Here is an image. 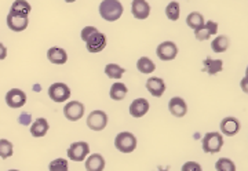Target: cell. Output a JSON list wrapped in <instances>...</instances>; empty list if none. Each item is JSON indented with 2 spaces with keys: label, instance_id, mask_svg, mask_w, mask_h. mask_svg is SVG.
<instances>
[{
  "label": "cell",
  "instance_id": "1",
  "mask_svg": "<svg viewBox=\"0 0 248 171\" xmlns=\"http://www.w3.org/2000/svg\"><path fill=\"white\" fill-rule=\"evenodd\" d=\"M99 14L105 21H117L123 16V4L119 0H102L99 4Z\"/></svg>",
  "mask_w": 248,
  "mask_h": 171
},
{
  "label": "cell",
  "instance_id": "2",
  "mask_svg": "<svg viewBox=\"0 0 248 171\" xmlns=\"http://www.w3.org/2000/svg\"><path fill=\"white\" fill-rule=\"evenodd\" d=\"M115 146L119 152L131 153L137 148V138L133 133H128V131L119 133L115 138Z\"/></svg>",
  "mask_w": 248,
  "mask_h": 171
},
{
  "label": "cell",
  "instance_id": "3",
  "mask_svg": "<svg viewBox=\"0 0 248 171\" xmlns=\"http://www.w3.org/2000/svg\"><path fill=\"white\" fill-rule=\"evenodd\" d=\"M203 151L207 153H218L223 146V135L218 131L207 133L203 138Z\"/></svg>",
  "mask_w": 248,
  "mask_h": 171
},
{
  "label": "cell",
  "instance_id": "4",
  "mask_svg": "<svg viewBox=\"0 0 248 171\" xmlns=\"http://www.w3.org/2000/svg\"><path fill=\"white\" fill-rule=\"evenodd\" d=\"M90 153V145L84 141L73 142L68 149V157L72 162H83Z\"/></svg>",
  "mask_w": 248,
  "mask_h": 171
},
{
  "label": "cell",
  "instance_id": "5",
  "mask_svg": "<svg viewBox=\"0 0 248 171\" xmlns=\"http://www.w3.org/2000/svg\"><path fill=\"white\" fill-rule=\"evenodd\" d=\"M48 97L53 99L54 102H65L71 97V89L65 83H54L48 89Z\"/></svg>",
  "mask_w": 248,
  "mask_h": 171
},
{
  "label": "cell",
  "instance_id": "6",
  "mask_svg": "<svg viewBox=\"0 0 248 171\" xmlns=\"http://www.w3.org/2000/svg\"><path fill=\"white\" fill-rule=\"evenodd\" d=\"M108 124V115L104 110H93L87 117V126L93 131H101Z\"/></svg>",
  "mask_w": 248,
  "mask_h": 171
},
{
  "label": "cell",
  "instance_id": "7",
  "mask_svg": "<svg viewBox=\"0 0 248 171\" xmlns=\"http://www.w3.org/2000/svg\"><path fill=\"white\" fill-rule=\"evenodd\" d=\"M86 47L90 53L95 54V53H101L105 47H107V36L104 33H101L97 31L95 33H93L91 36L86 40Z\"/></svg>",
  "mask_w": 248,
  "mask_h": 171
},
{
  "label": "cell",
  "instance_id": "8",
  "mask_svg": "<svg viewBox=\"0 0 248 171\" xmlns=\"http://www.w3.org/2000/svg\"><path fill=\"white\" fill-rule=\"evenodd\" d=\"M156 54L161 61H172L178 54V47L174 42H163L157 46Z\"/></svg>",
  "mask_w": 248,
  "mask_h": 171
},
{
  "label": "cell",
  "instance_id": "9",
  "mask_svg": "<svg viewBox=\"0 0 248 171\" xmlns=\"http://www.w3.org/2000/svg\"><path fill=\"white\" fill-rule=\"evenodd\" d=\"M6 104L10 108H22L27 104V94L19 89H11L6 94Z\"/></svg>",
  "mask_w": 248,
  "mask_h": 171
},
{
  "label": "cell",
  "instance_id": "10",
  "mask_svg": "<svg viewBox=\"0 0 248 171\" xmlns=\"http://www.w3.org/2000/svg\"><path fill=\"white\" fill-rule=\"evenodd\" d=\"M63 115L71 122H78L84 115V105L79 101L68 102L63 108Z\"/></svg>",
  "mask_w": 248,
  "mask_h": 171
},
{
  "label": "cell",
  "instance_id": "11",
  "mask_svg": "<svg viewBox=\"0 0 248 171\" xmlns=\"http://www.w3.org/2000/svg\"><path fill=\"white\" fill-rule=\"evenodd\" d=\"M7 27L14 31V32H22L28 28V24H29V18L28 16H21V14H16V13H9L7 16Z\"/></svg>",
  "mask_w": 248,
  "mask_h": 171
},
{
  "label": "cell",
  "instance_id": "12",
  "mask_svg": "<svg viewBox=\"0 0 248 171\" xmlns=\"http://www.w3.org/2000/svg\"><path fill=\"white\" fill-rule=\"evenodd\" d=\"M217 32H218V24L214 21H207V22H204V25L196 29L195 36L197 40L204 42V40H208L214 35H217Z\"/></svg>",
  "mask_w": 248,
  "mask_h": 171
},
{
  "label": "cell",
  "instance_id": "13",
  "mask_svg": "<svg viewBox=\"0 0 248 171\" xmlns=\"http://www.w3.org/2000/svg\"><path fill=\"white\" fill-rule=\"evenodd\" d=\"M131 13L137 19H146L151 14V6L146 0H133Z\"/></svg>",
  "mask_w": 248,
  "mask_h": 171
},
{
  "label": "cell",
  "instance_id": "14",
  "mask_svg": "<svg viewBox=\"0 0 248 171\" xmlns=\"http://www.w3.org/2000/svg\"><path fill=\"white\" fill-rule=\"evenodd\" d=\"M149 108H151V105H149L148 99H145V98L134 99L133 102H131V105H130V115H131L133 117L140 119V117L145 116V115L149 112Z\"/></svg>",
  "mask_w": 248,
  "mask_h": 171
},
{
  "label": "cell",
  "instance_id": "15",
  "mask_svg": "<svg viewBox=\"0 0 248 171\" xmlns=\"http://www.w3.org/2000/svg\"><path fill=\"white\" fill-rule=\"evenodd\" d=\"M169 110L175 117H184L187 113V105L181 97H172L169 102Z\"/></svg>",
  "mask_w": 248,
  "mask_h": 171
},
{
  "label": "cell",
  "instance_id": "16",
  "mask_svg": "<svg viewBox=\"0 0 248 171\" xmlns=\"http://www.w3.org/2000/svg\"><path fill=\"white\" fill-rule=\"evenodd\" d=\"M222 134L226 137H233L240 131V122L236 117H225L221 122Z\"/></svg>",
  "mask_w": 248,
  "mask_h": 171
},
{
  "label": "cell",
  "instance_id": "17",
  "mask_svg": "<svg viewBox=\"0 0 248 171\" xmlns=\"http://www.w3.org/2000/svg\"><path fill=\"white\" fill-rule=\"evenodd\" d=\"M146 89H148V91L151 93L153 97L159 98L166 91V83H164L163 79L153 76V78H149L148 81H146Z\"/></svg>",
  "mask_w": 248,
  "mask_h": 171
},
{
  "label": "cell",
  "instance_id": "18",
  "mask_svg": "<svg viewBox=\"0 0 248 171\" xmlns=\"http://www.w3.org/2000/svg\"><path fill=\"white\" fill-rule=\"evenodd\" d=\"M47 58L50 62L55 63V65H63L68 61V54L61 47H51L47 51Z\"/></svg>",
  "mask_w": 248,
  "mask_h": 171
},
{
  "label": "cell",
  "instance_id": "19",
  "mask_svg": "<svg viewBox=\"0 0 248 171\" xmlns=\"http://www.w3.org/2000/svg\"><path fill=\"white\" fill-rule=\"evenodd\" d=\"M105 169V159L102 155L94 153L86 160V170L87 171H104Z\"/></svg>",
  "mask_w": 248,
  "mask_h": 171
},
{
  "label": "cell",
  "instance_id": "20",
  "mask_svg": "<svg viewBox=\"0 0 248 171\" xmlns=\"http://www.w3.org/2000/svg\"><path fill=\"white\" fill-rule=\"evenodd\" d=\"M48 122L46 120L45 117H39V119H36L35 123L31 126V134L36 137V138H42V137H45L47 134V131H48Z\"/></svg>",
  "mask_w": 248,
  "mask_h": 171
},
{
  "label": "cell",
  "instance_id": "21",
  "mask_svg": "<svg viewBox=\"0 0 248 171\" xmlns=\"http://www.w3.org/2000/svg\"><path fill=\"white\" fill-rule=\"evenodd\" d=\"M203 63V71H205V72L208 73V75H211V76L222 72V69H223V61L222 60H213L211 57H207L204 60Z\"/></svg>",
  "mask_w": 248,
  "mask_h": 171
},
{
  "label": "cell",
  "instance_id": "22",
  "mask_svg": "<svg viewBox=\"0 0 248 171\" xmlns=\"http://www.w3.org/2000/svg\"><path fill=\"white\" fill-rule=\"evenodd\" d=\"M127 93H128V89H127V86L124 83H115L110 87V91H109L110 98L115 99V101H122V99L125 98Z\"/></svg>",
  "mask_w": 248,
  "mask_h": 171
},
{
  "label": "cell",
  "instance_id": "23",
  "mask_svg": "<svg viewBox=\"0 0 248 171\" xmlns=\"http://www.w3.org/2000/svg\"><path fill=\"white\" fill-rule=\"evenodd\" d=\"M231 46V40L228 36H217L211 42V48L214 53H223L229 48Z\"/></svg>",
  "mask_w": 248,
  "mask_h": 171
},
{
  "label": "cell",
  "instance_id": "24",
  "mask_svg": "<svg viewBox=\"0 0 248 171\" xmlns=\"http://www.w3.org/2000/svg\"><path fill=\"white\" fill-rule=\"evenodd\" d=\"M31 10H32V6L28 3L27 0H16L11 4L10 13H16V14H21V16H29Z\"/></svg>",
  "mask_w": 248,
  "mask_h": 171
},
{
  "label": "cell",
  "instance_id": "25",
  "mask_svg": "<svg viewBox=\"0 0 248 171\" xmlns=\"http://www.w3.org/2000/svg\"><path fill=\"white\" fill-rule=\"evenodd\" d=\"M137 68H138V71L141 73L149 75V73L155 72L156 65H155V62L152 61L151 58H148V57H141V58L137 61Z\"/></svg>",
  "mask_w": 248,
  "mask_h": 171
},
{
  "label": "cell",
  "instance_id": "26",
  "mask_svg": "<svg viewBox=\"0 0 248 171\" xmlns=\"http://www.w3.org/2000/svg\"><path fill=\"white\" fill-rule=\"evenodd\" d=\"M105 73L108 75V78H110V79H122L123 75L125 73V69L123 66L117 65V63H108L105 66Z\"/></svg>",
  "mask_w": 248,
  "mask_h": 171
},
{
  "label": "cell",
  "instance_id": "27",
  "mask_svg": "<svg viewBox=\"0 0 248 171\" xmlns=\"http://www.w3.org/2000/svg\"><path fill=\"white\" fill-rule=\"evenodd\" d=\"M186 24H187V27L192 28L193 31H196L197 28H200L202 25H204L203 14L199 13V11L190 13V14L187 16V18H186Z\"/></svg>",
  "mask_w": 248,
  "mask_h": 171
},
{
  "label": "cell",
  "instance_id": "28",
  "mask_svg": "<svg viewBox=\"0 0 248 171\" xmlns=\"http://www.w3.org/2000/svg\"><path fill=\"white\" fill-rule=\"evenodd\" d=\"M166 16L167 18L171 19V21H177L179 19V16H181V7H179V3L178 1H171L167 4L166 7Z\"/></svg>",
  "mask_w": 248,
  "mask_h": 171
},
{
  "label": "cell",
  "instance_id": "29",
  "mask_svg": "<svg viewBox=\"0 0 248 171\" xmlns=\"http://www.w3.org/2000/svg\"><path fill=\"white\" fill-rule=\"evenodd\" d=\"M215 169L217 171H236V164L228 157H221L215 163Z\"/></svg>",
  "mask_w": 248,
  "mask_h": 171
},
{
  "label": "cell",
  "instance_id": "30",
  "mask_svg": "<svg viewBox=\"0 0 248 171\" xmlns=\"http://www.w3.org/2000/svg\"><path fill=\"white\" fill-rule=\"evenodd\" d=\"M14 146L9 140H0V157L1 159H9L13 156Z\"/></svg>",
  "mask_w": 248,
  "mask_h": 171
},
{
  "label": "cell",
  "instance_id": "31",
  "mask_svg": "<svg viewBox=\"0 0 248 171\" xmlns=\"http://www.w3.org/2000/svg\"><path fill=\"white\" fill-rule=\"evenodd\" d=\"M48 171H69V164L68 160L65 159H55L53 162L50 163L48 166Z\"/></svg>",
  "mask_w": 248,
  "mask_h": 171
},
{
  "label": "cell",
  "instance_id": "32",
  "mask_svg": "<svg viewBox=\"0 0 248 171\" xmlns=\"http://www.w3.org/2000/svg\"><path fill=\"white\" fill-rule=\"evenodd\" d=\"M98 29L95 27H84L81 29V33H80V36L83 39V42H86L87 39H89L93 33H95Z\"/></svg>",
  "mask_w": 248,
  "mask_h": 171
},
{
  "label": "cell",
  "instance_id": "33",
  "mask_svg": "<svg viewBox=\"0 0 248 171\" xmlns=\"http://www.w3.org/2000/svg\"><path fill=\"white\" fill-rule=\"evenodd\" d=\"M182 171H203L202 166L196 162H186L182 166Z\"/></svg>",
  "mask_w": 248,
  "mask_h": 171
},
{
  "label": "cell",
  "instance_id": "34",
  "mask_svg": "<svg viewBox=\"0 0 248 171\" xmlns=\"http://www.w3.org/2000/svg\"><path fill=\"white\" fill-rule=\"evenodd\" d=\"M6 57H7V48H6V46L3 45V43H0V61L4 60Z\"/></svg>",
  "mask_w": 248,
  "mask_h": 171
},
{
  "label": "cell",
  "instance_id": "35",
  "mask_svg": "<svg viewBox=\"0 0 248 171\" xmlns=\"http://www.w3.org/2000/svg\"><path fill=\"white\" fill-rule=\"evenodd\" d=\"M66 3H73V1H76V0H65Z\"/></svg>",
  "mask_w": 248,
  "mask_h": 171
},
{
  "label": "cell",
  "instance_id": "36",
  "mask_svg": "<svg viewBox=\"0 0 248 171\" xmlns=\"http://www.w3.org/2000/svg\"><path fill=\"white\" fill-rule=\"evenodd\" d=\"M159 171H169L167 169H163V170H159Z\"/></svg>",
  "mask_w": 248,
  "mask_h": 171
},
{
  "label": "cell",
  "instance_id": "37",
  "mask_svg": "<svg viewBox=\"0 0 248 171\" xmlns=\"http://www.w3.org/2000/svg\"><path fill=\"white\" fill-rule=\"evenodd\" d=\"M7 171H19V170H7Z\"/></svg>",
  "mask_w": 248,
  "mask_h": 171
}]
</instances>
